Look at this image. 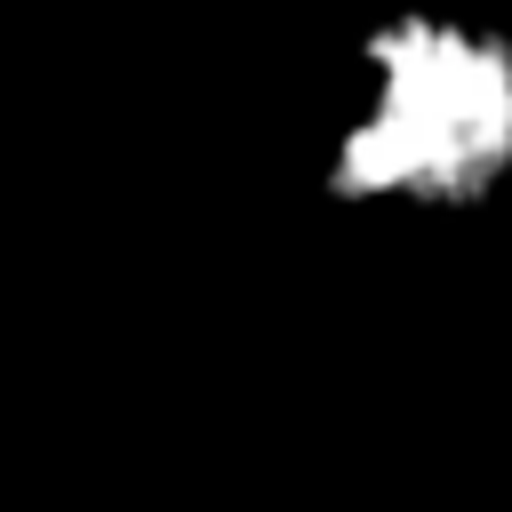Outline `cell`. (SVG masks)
Returning a JSON list of instances; mask_svg holds the SVG:
<instances>
[{
  "label": "cell",
  "mask_w": 512,
  "mask_h": 512,
  "mask_svg": "<svg viewBox=\"0 0 512 512\" xmlns=\"http://www.w3.org/2000/svg\"><path fill=\"white\" fill-rule=\"evenodd\" d=\"M312 184L376 224H472L512 192V16L384 0L336 64Z\"/></svg>",
  "instance_id": "6da1fadb"
}]
</instances>
